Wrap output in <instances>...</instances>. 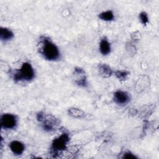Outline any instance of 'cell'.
<instances>
[{
    "label": "cell",
    "mask_w": 159,
    "mask_h": 159,
    "mask_svg": "<svg viewBox=\"0 0 159 159\" xmlns=\"http://www.w3.org/2000/svg\"><path fill=\"white\" fill-rule=\"evenodd\" d=\"M38 50L46 60L55 61L60 59L61 53L58 47L49 37L45 36L40 37Z\"/></svg>",
    "instance_id": "obj_1"
},
{
    "label": "cell",
    "mask_w": 159,
    "mask_h": 159,
    "mask_svg": "<svg viewBox=\"0 0 159 159\" xmlns=\"http://www.w3.org/2000/svg\"><path fill=\"white\" fill-rule=\"evenodd\" d=\"M12 76L16 82H29L35 78V70L29 62H24L20 68L13 73Z\"/></svg>",
    "instance_id": "obj_2"
},
{
    "label": "cell",
    "mask_w": 159,
    "mask_h": 159,
    "mask_svg": "<svg viewBox=\"0 0 159 159\" xmlns=\"http://www.w3.org/2000/svg\"><path fill=\"white\" fill-rule=\"evenodd\" d=\"M70 142L69 135L66 133H63L52 141L51 149L53 154H57L65 150Z\"/></svg>",
    "instance_id": "obj_3"
},
{
    "label": "cell",
    "mask_w": 159,
    "mask_h": 159,
    "mask_svg": "<svg viewBox=\"0 0 159 159\" xmlns=\"http://www.w3.org/2000/svg\"><path fill=\"white\" fill-rule=\"evenodd\" d=\"M0 120L1 127L7 130L16 129L18 122L17 116L13 114L10 113H6L2 114Z\"/></svg>",
    "instance_id": "obj_4"
},
{
    "label": "cell",
    "mask_w": 159,
    "mask_h": 159,
    "mask_svg": "<svg viewBox=\"0 0 159 159\" xmlns=\"http://www.w3.org/2000/svg\"><path fill=\"white\" fill-rule=\"evenodd\" d=\"M73 80L80 87H86L88 85V80L85 71L80 67H75L74 68Z\"/></svg>",
    "instance_id": "obj_5"
},
{
    "label": "cell",
    "mask_w": 159,
    "mask_h": 159,
    "mask_svg": "<svg viewBox=\"0 0 159 159\" xmlns=\"http://www.w3.org/2000/svg\"><path fill=\"white\" fill-rule=\"evenodd\" d=\"M114 102L120 106L127 105L130 101V96L127 92L122 90H117L113 94Z\"/></svg>",
    "instance_id": "obj_6"
},
{
    "label": "cell",
    "mask_w": 159,
    "mask_h": 159,
    "mask_svg": "<svg viewBox=\"0 0 159 159\" xmlns=\"http://www.w3.org/2000/svg\"><path fill=\"white\" fill-rule=\"evenodd\" d=\"M42 123V129L46 132L53 131L57 125V120L52 116L45 115Z\"/></svg>",
    "instance_id": "obj_7"
},
{
    "label": "cell",
    "mask_w": 159,
    "mask_h": 159,
    "mask_svg": "<svg viewBox=\"0 0 159 159\" xmlns=\"http://www.w3.org/2000/svg\"><path fill=\"white\" fill-rule=\"evenodd\" d=\"M11 151L16 155H22L25 150L24 144L19 140H13L9 143Z\"/></svg>",
    "instance_id": "obj_8"
},
{
    "label": "cell",
    "mask_w": 159,
    "mask_h": 159,
    "mask_svg": "<svg viewBox=\"0 0 159 159\" xmlns=\"http://www.w3.org/2000/svg\"><path fill=\"white\" fill-rule=\"evenodd\" d=\"M99 49L100 53L104 56H107L110 54L111 52V46L109 41L106 37H103L101 39Z\"/></svg>",
    "instance_id": "obj_9"
},
{
    "label": "cell",
    "mask_w": 159,
    "mask_h": 159,
    "mask_svg": "<svg viewBox=\"0 0 159 159\" xmlns=\"http://www.w3.org/2000/svg\"><path fill=\"white\" fill-rule=\"evenodd\" d=\"M98 71L99 75L103 78H109L112 76L113 71L111 68L107 64H99L98 65Z\"/></svg>",
    "instance_id": "obj_10"
},
{
    "label": "cell",
    "mask_w": 159,
    "mask_h": 159,
    "mask_svg": "<svg viewBox=\"0 0 159 159\" xmlns=\"http://www.w3.org/2000/svg\"><path fill=\"white\" fill-rule=\"evenodd\" d=\"M14 37V33L6 27L0 28V39L2 42H7L12 40Z\"/></svg>",
    "instance_id": "obj_11"
},
{
    "label": "cell",
    "mask_w": 159,
    "mask_h": 159,
    "mask_svg": "<svg viewBox=\"0 0 159 159\" xmlns=\"http://www.w3.org/2000/svg\"><path fill=\"white\" fill-rule=\"evenodd\" d=\"M98 17L104 21H112L115 19L114 12L111 10L103 11L98 14Z\"/></svg>",
    "instance_id": "obj_12"
},
{
    "label": "cell",
    "mask_w": 159,
    "mask_h": 159,
    "mask_svg": "<svg viewBox=\"0 0 159 159\" xmlns=\"http://www.w3.org/2000/svg\"><path fill=\"white\" fill-rule=\"evenodd\" d=\"M68 113L70 116H71L74 118H77V119L82 118L85 115L84 112L83 111H82L80 109L75 108V107L70 108L68 110Z\"/></svg>",
    "instance_id": "obj_13"
},
{
    "label": "cell",
    "mask_w": 159,
    "mask_h": 159,
    "mask_svg": "<svg viewBox=\"0 0 159 159\" xmlns=\"http://www.w3.org/2000/svg\"><path fill=\"white\" fill-rule=\"evenodd\" d=\"M114 75L119 81H123L127 79V76L129 75V73L127 71L119 70V71H116L114 72Z\"/></svg>",
    "instance_id": "obj_14"
},
{
    "label": "cell",
    "mask_w": 159,
    "mask_h": 159,
    "mask_svg": "<svg viewBox=\"0 0 159 159\" xmlns=\"http://www.w3.org/2000/svg\"><path fill=\"white\" fill-rule=\"evenodd\" d=\"M139 20L143 25H147L149 23V17L148 14L145 11H142L139 16Z\"/></svg>",
    "instance_id": "obj_15"
},
{
    "label": "cell",
    "mask_w": 159,
    "mask_h": 159,
    "mask_svg": "<svg viewBox=\"0 0 159 159\" xmlns=\"http://www.w3.org/2000/svg\"><path fill=\"white\" fill-rule=\"evenodd\" d=\"M122 158H125V159H134V158H137V157L135 156L134 153L130 152V151L125 152L122 156Z\"/></svg>",
    "instance_id": "obj_16"
}]
</instances>
